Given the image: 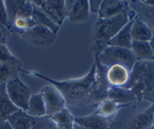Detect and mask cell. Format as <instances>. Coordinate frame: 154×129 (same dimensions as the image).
<instances>
[{
	"label": "cell",
	"instance_id": "cell-1",
	"mask_svg": "<svg viewBox=\"0 0 154 129\" xmlns=\"http://www.w3.org/2000/svg\"><path fill=\"white\" fill-rule=\"evenodd\" d=\"M25 73L33 74L35 76L42 79V80L48 82L51 86L56 87L64 96L66 101V105H76V103L82 102L86 98H89L91 92L94 88L96 82V73H97V66L96 63L91 66V70L88 71L86 76L80 79L75 80H66V81H56L51 80V78L40 74L34 71H26L23 70Z\"/></svg>",
	"mask_w": 154,
	"mask_h": 129
},
{
	"label": "cell",
	"instance_id": "cell-2",
	"mask_svg": "<svg viewBox=\"0 0 154 129\" xmlns=\"http://www.w3.org/2000/svg\"><path fill=\"white\" fill-rule=\"evenodd\" d=\"M131 19H134V17H131L130 14H121L112 18L98 20L94 37L96 55H99L106 48L109 40L115 36Z\"/></svg>",
	"mask_w": 154,
	"mask_h": 129
},
{
	"label": "cell",
	"instance_id": "cell-3",
	"mask_svg": "<svg viewBox=\"0 0 154 129\" xmlns=\"http://www.w3.org/2000/svg\"><path fill=\"white\" fill-rule=\"evenodd\" d=\"M101 65L108 68L112 65H122L128 70H131L136 64L137 59L131 49L119 48V47L107 46L99 55H96Z\"/></svg>",
	"mask_w": 154,
	"mask_h": 129
},
{
	"label": "cell",
	"instance_id": "cell-4",
	"mask_svg": "<svg viewBox=\"0 0 154 129\" xmlns=\"http://www.w3.org/2000/svg\"><path fill=\"white\" fill-rule=\"evenodd\" d=\"M5 89L14 105L18 110L26 111L29 99L32 95L29 87L24 84L18 76H14L5 83Z\"/></svg>",
	"mask_w": 154,
	"mask_h": 129
},
{
	"label": "cell",
	"instance_id": "cell-5",
	"mask_svg": "<svg viewBox=\"0 0 154 129\" xmlns=\"http://www.w3.org/2000/svg\"><path fill=\"white\" fill-rule=\"evenodd\" d=\"M40 93L45 103L46 117H51L66 108L65 98L56 87L48 85L41 89Z\"/></svg>",
	"mask_w": 154,
	"mask_h": 129
},
{
	"label": "cell",
	"instance_id": "cell-6",
	"mask_svg": "<svg viewBox=\"0 0 154 129\" xmlns=\"http://www.w3.org/2000/svg\"><path fill=\"white\" fill-rule=\"evenodd\" d=\"M54 32L42 26H33L24 33L20 34L25 40L37 47L51 46L56 39Z\"/></svg>",
	"mask_w": 154,
	"mask_h": 129
},
{
	"label": "cell",
	"instance_id": "cell-7",
	"mask_svg": "<svg viewBox=\"0 0 154 129\" xmlns=\"http://www.w3.org/2000/svg\"><path fill=\"white\" fill-rule=\"evenodd\" d=\"M130 73L131 71L122 65H112L106 68V81L110 87L125 88L130 79Z\"/></svg>",
	"mask_w": 154,
	"mask_h": 129
},
{
	"label": "cell",
	"instance_id": "cell-8",
	"mask_svg": "<svg viewBox=\"0 0 154 129\" xmlns=\"http://www.w3.org/2000/svg\"><path fill=\"white\" fill-rule=\"evenodd\" d=\"M121 14H128V3L126 1L104 0L99 11V19H108Z\"/></svg>",
	"mask_w": 154,
	"mask_h": 129
},
{
	"label": "cell",
	"instance_id": "cell-9",
	"mask_svg": "<svg viewBox=\"0 0 154 129\" xmlns=\"http://www.w3.org/2000/svg\"><path fill=\"white\" fill-rule=\"evenodd\" d=\"M133 20L131 19L126 23L115 36L109 40L107 46L110 47H119V48L131 49V43H133V37H131V26H133Z\"/></svg>",
	"mask_w": 154,
	"mask_h": 129
},
{
	"label": "cell",
	"instance_id": "cell-10",
	"mask_svg": "<svg viewBox=\"0 0 154 129\" xmlns=\"http://www.w3.org/2000/svg\"><path fill=\"white\" fill-rule=\"evenodd\" d=\"M74 123L86 129H109V120L94 113L84 117H74Z\"/></svg>",
	"mask_w": 154,
	"mask_h": 129
},
{
	"label": "cell",
	"instance_id": "cell-11",
	"mask_svg": "<svg viewBox=\"0 0 154 129\" xmlns=\"http://www.w3.org/2000/svg\"><path fill=\"white\" fill-rule=\"evenodd\" d=\"M26 113L32 119H41L43 117H46L45 103H44L43 100V96L40 92L31 95Z\"/></svg>",
	"mask_w": 154,
	"mask_h": 129
},
{
	"label": "cell",
	"instance_id": "cell-12",
	"mask_svg": "<svg viewBox=\"0 0 154 129\" xmlns=\"http://www.w3.org/2000/svg\"><path fill=\"white\" fill-rule=\"evenodd\" d=\"M89 16L88 1L86 0H76L73 1L70 11L68 12V18L71 22L79 23V22L86 21Z\"/></svg>",
	"mask_w": 154,
	"mask_h": 129
},
{
	"label": "cell",
	"instance_id": "cell-13",
	"mask_svg": "<svg viewBox=\"0 0 154 129\" xmlns=\"http://www.w3.org/2000/svg\"><path fill=\"white\" fill-rule=\"evenodd\" d=\"M107 99L114 101L120 105L125 106L128 103H131L136 100V97L130 89L116 88V87H109L107 92Z\"/></svg>",
	"mask_w": 154,
	"mask_h": 129
},
{
	"label": "cell",
	"instance_id": "cell-14",
	"mask_svg": "<svg viewBox=\"0 0 154 129\" xmlns=\"http://www.w3.org/2000/svg\"><path fill=\"white\" fill-rule=\"evenodd\" d=\"M152 36L153 32L145 22L139 18H134L133 26H131V37H133V40L149 41Z\"/></svg>",
	"mask_w": 154,
	"mask_h": 129
},
{
	"label": "cell",
	"instance_id": "cell-15",
	"mask_svg": "<svg viewBox=\"0 0 154 129\" xmlns=\"http://www.w3.org/2000/svg\"><path fill=\"white\" fill-rule=\"evenodd\" d=\"M7 122L12 129H31L33 126V119L29 117L25 111L18 110L6 118Z\"/></svg>",
	"mask_w": 154,
	"mask_h": 129
},
{
	"label": "cell",
	"instance_id": "cell-16",
	"mask_svg": "<svg viewBox=\"0 0 154 129\" xmlns=\"http://www.w3.org/2000/svg\"><path fill=\"white\" fill-rule=\"evenodd\" d=\"M131 50L135 55L137 61H153V53L149 41H137L133 40Z\"/></svg>",
	"mask_w": 154,
	"mask_h": 129
},
{
	"label": "cell",
	"instance_id": "cell-17",
	"mask_svg": "<svg viewBox=\"0 0 154 129\" xmlns=\"http://www.w3.org/2000/svg\"><path fill=\"white\" fill-rule=\"evenodd\" d=\"M154 123V115L147 110L140 111L128 123V129H150Z\"/></svg>",
	"mask_w": 154,
	"mask_h": 129
},
{
	"label": "cell",
	"instance_id": "cell-18",
	"mask_svg": "<svg viewBox=\"0 0 154 129\" xmlns=\"http://www.w3.org/2000/svg\"><path fill=\"white\" fill-rule=\"evenodd\" d=\"M33 12H32V17L31 19L33 20L34 25L35 26H42L48 28L49 30H51L54 33H57L60 28L59 25H57L56 23H54L51 19L41 11L39 7H37L35 5H33Z\"/></svg>",
	"mask_w": 154,
	"mask_h": 129
},
{
	"label": "cell",
	"instance_id": "cell-19",
	"mask_svg": "<svg viewBox=\"0 0 154 129\" xmlns=\"http://www.w3.org/2000/svg\"><path fill=\"white\" fill-rule=\"evenodd\" d=\"M123 105H120L118 103L114 102V101L110 100V99H104L102 100L98 105V108L96 111V114L100 115L101 117L110 119L114 117L118 111L122 108Z\"/></svg>",
	"mask_w": 154,
	"mask_h": 129
},
{
	"label": "cell",
	"instance_id": "cell-20",
	"mask_svg": "<svg viewBox=\"0 0 154 129\" xmlns=\"http://www.w3.org/2000/svg\"><path fill=\"white\" fill-rule=\"evenodd\" d=\"M17 111L18 108L14 105L7 95L5 83H0V114L7 118Z\"/></svg>",
	"mask_w": 154,
	"mask_h": 129
},
{
	"label": "cell",
	"instance_id": "cell-21",
	"mask_svg": "<svg viewBox=\"0 0 154 129\" xmlns=\"http://www.w3.org/2000/svg\"><path fill=\"white\" fill-rule=\"evenodd\" d=\"M145 84V91H144V99L154 101V62L149 63V69L146 79L143 82Z\"/></svg>",
	"mask_w": 154,
	"mask_h": 129
},
{
	"label": "cell",
	"instance_id": "cell-22",
	"mask_svg": "<svg viewBox=\"0 0 154 129\" xmlns=\"http://www.w3.org/2000/svg\"><path fill=\"white\" fill-rule=\"evenodd\" d=\"M20 63H3L0 62V83H6L9 79L17 76V71L20 70Z\"/></svg>",
	"mask_w": 154,
	"mask_h": 129
},
{
	"label": "cell",
	"instance_id": "cell-23",
	"mask_svg": "<svg viewBox=\"0 0 154 129\" xmlns=\"http://www.w3.org/2000/svg\"><path fill=\"white\" fill-rule=\"evenodd\" d=\"M33 26H35L33 20L31 18H24V17H17L11 25L12 30L16 31L19 35L29 30Z\"/></svg>",
	"mask_w": 154,
	"mask_h": 129
},
{
	"label": "cell",
	"instance_id": "cell-24",
	"mask_svg": "<svg viewBox=\"0 0 154 129\" xmlns=\"http://www.w3.org/2000/svg\"><path fill=\"white\" fill-rule=\"evenodd\" d=\"M49 119L53 121L56 126L69 125V124L74 123V117L71 115L69 110H67L66 108L64 110H62L61 111H59V113H57L56 115L49 117Z\"/></svg>",
	"mask_w": 154,
	"mask_h": 129
},
{
	"label": "cell",
	"instance_id": "cell-25",
	"mask_svg": "<svg viewBox=\"0 0 154 129\" xmlns=\"http://www.w3.org/2000/svg\"><path fill=\"white\" fill-rule=\"evenodd\" d=\"M24 0H20V1H14V0H11V1H4V5H5V9L7 12V18H8L9 26L11 25L12 21L17 18L18 16V11L20 7L23 4Z\"/></svg>",
	"mask_w": 154,
	"mask_h": 129
},
{
	"label": "cell",
	"instance_id": "cell-26",
	"mask_svg": "<svg viewBox=\"0 0 154 129\" xmlns=\"http://www.w3.org/2000/svg\"><path fill=\"white\" fill-rule=\"evenodd\" d=\"M46 1H48V5L57 14V16L59 17V19L61 20L62 23H63V21L67 17L65 9V1H63V0H46Z\"/></svg>",
	"mask_w": 154,
	"mask_h": 129
},
{
	"label": "cell",
	"instance_id": "cell-27",
	"mask_svg": "<svg viewBox=\"0 0 154 129\" xmlns=\"http://www.w3.org/2000/svg\"><path fill=\"white\" fill-rule=\"evenodd\" d=\"M0 62L3 63H20L18 59L16 58L7 46L4 43L0 44Z\"/></svg>",
	"mask_w": 154,
	"mask_h": 129
},
{
	"label": "cell",
	"instance_id": "cell-28",
	"mask_svg": "<svg viewBox=\"0 0 154 129\" xmlns=\"http://www.w3.org/2000/svg\"><path fill=\"white\" fill-rule=\"evenodd\" d=\"M131 93L135 95L136 100L142 101L144 99V91H145V84L143 82H137L130 88Z\"/></svg>",
	"mask_w": 154,
	"mask_h": 129
},
{
	"label": "cell",
	"instance_id": "cell-29",
	"mask_svg": "<svg viewBox=\"0 0 154 129\" xmlns=\"http://www.w3.org/2000/svg\"><path fill=\"white\" fill-rule=\"evenodd\" d=\"M33 3L32 1H24L20 7L17 17H24V18H31L33 12Z\"/></svg>",
	"mask_w": 154,
	"mask_h": 129
},
{
	"label": "cell",
	"instance_id": "cell-30",
	"mask_svg": "<svg viewBox=\"0 0 154 129\" xmlns=\"http://www.w3.org/2000/svg\"><path fill=\"white\" fill-rule=\"evenodd\" d=\"M8 28V18H7V12L5 9V5H4V1L0 0V28Z\"/></svg>",
	"mask_w": 154,
	"mask_h": 129
},
{
	"label": "cell",
	"instance_id": "cell-31",
	"mask_svg": "<svg viewBox=\"0 0 154 129\" xmlns=\"http://www.w3.org/2000/svg\"><path fill=\"white\" fill-rule=\"evenodd\" d=\"M101 0H91L88 1V8L89 12H93V14H99L101 7Z\"/></svg>",
	"mask_w": 154,
	"mask_h": 129
},
{
	"label": "cell",
	"instance_id": "cell-32",
	"mask_svg": "<svg viewBox=\"0 0 154 129\" xmlns=\"http://www.w3.org/2000/svg\"><path fill=\"white\" fill-rule=\"evenodd\" d=\"M0 129H12V127L11 125H9V123L7 122V120L5 122H3L1 124V126H0Z\"/></svg>",
	"mask_w": 154,
	"mask_h": 129
},
{
	"label": "cell",
	"instance_id": "cell-33",
	"mask_svg": "<svg viewBox=\"0 0 154 129\" xmlns=\"http://www.w3.org/2000/svg\"><path fill=\"white\" fill-rule=\"evenodd\" d=\"M57 129H74L73 124H69V125H63V126H56Z\"/></svg>",
	"mask_w": 154,
	"mask_h": 129
},
{
	"label": "cell",
	"instance_id": "cell-34",
	"mask_svg": "<svg viewBox=\"0 0 154 129\" xmlns=\"http://www.w3.org/2000/svg\"><path fill=\"white\" fill-rule=\"evenodd\" d=\"M149 44H150L151 51H152V53H153V58H154V34H153V36L151 37L150 40H149Z\"/></svg>",
	"mask_w": 154,
	"mask_h": 129
},
{
	"label": "cell",
	"instance_id": "cell-35",
	"mask_svg": "<svg viewBox=\"0 0 154 129\" xmlns=\"http://www.w3.org/2000/svg\"><path fill=\"white\" fill-rule=\"evenodd\" d=\"M147 111H149V113L152 114V115H154V101L152 102V105H151L147 108Z\"/></svg>",
	"mask_w": 154,
	"mask_h": 129
},
{
	"label": "cell",
	"instance_id": "cell-36",
	"mask_svg": "<svg viewBox=\"0 0 154 129\" xmlns=\"http://www.w3.org/2000/svg\"><path fill=\"white\" fill-rule=\"evenodd\" d=\"M5 121H6V118L4 117L3 115H1V114H0V126H1V124L3 122H5Z\"/></svg>",
	"mask_w": 154,
	"mask_h": 129
},
{
	"label": "cell",
	"instance_id": "cell-37",
	"mask_svg": "<svg viewBox=\"0 0 154 129\" xmlns=\"http://www.w3.org/2000/svg\"><path fill=\"white\" fill-rule=\"evenodd\" d=\"M73 127H74V129H86V128H84V127H82V126L78 125V124H76V123H73Z\"/></svg>",
	"mask_w": 154,
	"mask_h": 129
},
{
	"label": "cell",
	"instance_id": "cell-38",
	"mask_svg": "<svg viewBox=\"0 0 154 129\" xmlns=\"http://www.w3.org/2000/svg\"><path fill=\"white\" fill-rule=\"evenodd\" d=\"M0 37L2 38V31H1V28H0Z\"/></svg>",
	"mask_w": 154,
	"mask_h": 129
},
{
	"label": "cell",
	"instance_id": "cell-39",
	"mask_svg": "<svg viewBox=\"0 0 154 129\" xmlns=\"http://www.w3.org/2000/svg\"><path fill=\"white\" fill-rule=\"evenodd\" d=\"M150 129H154V123H153V125L151 126V128H150Z\"/></svg>",
	"mask_w": 154,
	"mask_h": 129
}]
</instances>
